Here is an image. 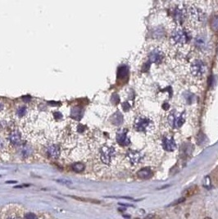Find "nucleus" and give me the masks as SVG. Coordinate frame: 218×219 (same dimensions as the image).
<instances>
[{
  "label": "nucleus",
  "instance_id": "nucleus-18",
  "mask_svg": "<svg viewBox=\"0 0 218 219\" xmlns=\"http://www.w3.org/2000/svg\"><path fill=\"white\" fill-rule=\"evenodd\" d=\"M25 112H26V108H25V107H24V106H22V107H20L18 108V110H17V115L20 117H24L25 115Z\"/></svg>",
  "mask_w": 218,
  "mask_h": 219
},
{
  "label": "nucleus",
  "instance_id": "nucleus-22",
  "mask_svg": "<svg viewBox=\"0 0 218 219\" xmlns=\"http://www.w3.org/2000/svg\"><path fill=\"white\" fill-rule=\"evenodd\" d=\"M57 182L58 183H62L63 185H71L72 184L71 181H68V180H64V179H61V180H56Z\"/></svg>",
  "mask_w": 218,
  "mask_h": 219
},
{
  "label": "nucleus",
  "instance_id": "nucleus-7",
  "mask_svg": "<svg viewBox=\"0 0 218 219\" xmlns=\"http://www.w3.org/2000/svg\"><path fill=\"white\" fill-rule=\"evenodd\" d=\"M126 158L132 166L136 167L142 163L144 156H143L142 153H140V152H138L135 150H130L127 153Z\"/></svg>",
  "mask_w": 218,
  "mask_h": 219
},
{
  "label": "nucleus",
  "instance_id": "nucleus-23",
  "mask_svg": "<svg viewBox=\"0 0 218 219\" xmlns=\"http://www.w3.org/2000/svg\"><path fill=\"white\" fill-rule=\"evenodd\" d=\"M53 114V117H54V118H57V119H58V118H62V114L60 112H54Z\"/></svg>",
  "mask_w": 218,
  "mask_h": 219
},
{
  "label": "nucleus",
  "instance_id": "nucleus-26",
  "mask_svg": "<svg viewBox=\"0 0 218 219\" xmlns=\"http://www.w3.org/2000/svg\"><path fill=\"white\" fill-rule=\"evenodd\" d=\"M8 219H19L17 217H16V216H14V215H12V216H10L9 218Z\"/></svg>",
  "mask_w": 218,
  "mask_h": 219
},
{
  "label": "nucleus",
  "instance_id": "nucleus-3",
  "mask_svg": "<svg viewBox=\"0 0 218 219\" xmlns=\"http://www.w3.org/2000/svg\"><path fill=\"white\" fill-rule=\"evenodd\" d=\"M167 124L172 129L180 128L185 123L186 115L185 112H180L176 109L172 110L167 116Z\"/></svg>",
  "mask_w": 218,
  "mask_h": 219
},
{
  "label": "nucleus",
  "instance_id": "nucleus-9",
  "mask_svg": "<svg viewBox=\"0 0 218 219\" xmlns=\"http://www.w3.org/2000/svg\"><path fill=\"white\" fill-rule=\"evenodd\" d=\"M193 45L195 46L199 50H203V51H207L209 48L208 46V40L205 36H197L196 37L193 38Z\"/></svg>",
  "mask_w": 218,
  "mask_h": 219
},
{
  "label": "nucleus",
  "instance_id": "nucleus-28",
  "mask_svg": "<svg viewBox=\"0 0 218 219\" xmlns=\"http://www.w3.org/2000/svg\"><path fill=\"white\" fill-rule=\"evenodd\" d=\"M3 109V105L0 103V111H2Z\"/></svg>",
  "mask_w": 218,
  "mask_h": 219
},
{
  "label": "nucleus",
  "instance_id": "nucleus-12",
  "mask_svg": "<svg viewBox=\"0 0 218 219\" xmlns=\"http://www.w3.org/2000/svg\"><path fill=\"white\" fill-rule=\"evenodd\" d=\"M152 172L148 168H142L138 172V177L141 179H149L152 177Z\"/></svg>",
  "mask_w": 218,
  "mask_h": 219
},
{
  "label": "nucleus",
  "instance_id": "nucleus-21",
  "mask_svg": "<svg viewBox=\"0 0 218 219\" xmlns=\"http://www.w3.org/2000/svg\"><path fill=\"white\" fill-rule=\"evenodd\" d=\"M196 191H197V187H192V188H190L189 190H188L187 192H186V195L188 196H190V195H192L193 194L196 193Z\"/></svg>",
  "mask_w": 218,
  "mask_h": 219
},
{
  "label": "nucleus",
  "instance_id": "nucleus-15",
  "mask_svg": "<svg viewBox=\"0 0 218 219\" xmlns=\"http://www.w3.org/2000/svg\"><path fill=\"white\" fill-rule=\"evenodd\" d=\"M31 151H32V149H31V146H29V145H26V146H23L21 149V156L23 157V158H27L28 156H30L31 153Z\"/></svg>",
  "mask_w": 218,
  "mask_h": 219
},
{
  "label": "nucleus",
  "instance_id": "nucleus-27",
  "mask_svg": "<svg viewBox=\"0 0 218 219\" xmlns=\"http://www.w3.org/2000/svg\"><path fill=\"white\" fill-rule=\"evenodd\" d=\"M6 183H16V181H7Z\"/></svg>",
  "mask_w": 218,
  "mask_h": 219
},
{
  "label": "nucleus",
  "instance_id": "nucleus-1",
  "mask_svg": "<svg viewBox=\"0 0 218 219\" xmlns=\"http://www.w3.org/2000/svg\"><path fill=\"white\" fill-rule=\"evenodd\" d=\"M133 127L135 131L144 135H151L155 131V121L151 116L141 113L135 117Z\"/></svg>",
  "mask_w": 218,
  "mask_h": 219
},
{
  "label": "nucleus",
  "instance_id": "nucleus-20",
  "mask_svg": "<svg viewBox=\"0 0 218 219\" xmlns=\"http://www.w3.org/2000/svg\"><path fill=\"white\" fill-rule=\"evenodd\" d=\"M72 198H75V199H78V200H81V201H88V202H91V203H94V204H98V203H100L99 201H97V200L85 199H83V198H80V197H75V196H72Z\"/></svg>",
  "mask_w": 218,
  "mask_h": 219
},
{
  "label": "nucleus",
  "instance_id": "nucleus-13",
  "mask_svg": "<svg viewBox=\"0 0 218 219\" xmlns=\"http://www.w3.org/2000/svg\"><path fill=\"white\" fill-rule=\"evenodd\" d=\"M71 117L73 119L76 120H80L81 117H83V110L81 109V107H75L71 109Z\"/></svg>",
  "mask_w": 218,
  "mask_h": 219
},
{
  "label": "nucleus",
  "instance_id": "nucleus-14",
  "mask_svg": "<svg viewBox=\"0 0 218 219\" xmlns=\"http://www.w3.org/2000/svg\"><path fill=\"white\" fill-rule=\"evenodd\" d=\"M9 139H10L11 143L13 144H15V145H17L21 142L20 134H19V132H17L16 131H12V132L11 133Z\"/></svg>",
  "mask_w": 218,
  "mask_h": 219
},
{
  "label": "nucleus",
  "instance_id": "nucleus-2",
  "mask_svg": "<svg viewBox=\"0 0 218 219\" xmlns=\"http://www.w3.org/2000/svg\"><path fill=\"white\" fill-rule=\"evenodd\" d=\"M189 40L188 31L181 26H176L172 31L171 41L174 46L183 47L185 46Z\"/></svg>",
  "mask_w": 218,
  "mask_h": 219
},
{
  "label": "nucleus",
  "instance_id": "nucleus-19",
  "mask_svg": "<svg viewBox=\"0 0 218 219\" xmlns=\"http://www.w3.org/2000/svg\"><path fill=\"white\" fill-rule=\"evenodd\" d=\"M25 219H38V217L33 213H27L25 215Z\"/></svg>",
  "mask_w": 218,
  "mask_h": 219
},
{
  "label": "nucleus",
  "instance_id": "nucleus-8",
  "mask_svg": "<svg viewBox=\"0 0 218 219\" xmlns=\"http://www.w3.org/2000/svg\"><path fill=\"white\" fill-rule=\"evenodd\" d=\"M161 145L163 149L167 152H172L174 150H176V149L177 147L175 139L172 136H165L162 138L161 140Z\"/></svg>",
  "mask_w": 218,
  "mask_h": 219
},
{
  "label": "nucleus",
  "instance_id": "nucleus-10",
  "mask_svg": "<svg viewBox=\"0 0 218 219\" xmlns=\"http://www.w3.org/2000/svg\"><path fill=\"white\" fill-rule=\"evenodd\" d=\"M46 152H47V154L48 156L51 158H54L56 159L59 157V154H60V149H59V146L56 144H50L49 145L47 149H46Z\"/></svg>",
  "mask_w": 218,
  "mask_h": 219
},
{
  "label": "nucleus",
  "instance_id": "nucleus-11",
  "mask_svg": "<svg viewBox=\"0 0 218 219\" xmlns=\"http://www.w3.org/2000/svg\"><path fill=\"white\" fill-rule=\"evenodd\" d=\"M117 142L119 143L120 144H122V145L126 146V145H129L131 144L130 138H128L126 132L118 133L117 136Z\"/></svg>",
  "mask_w": 218,
  "mask_h": 219
},
{
  "label": "nucleus",
  "instance_id": "nucleus-25",
  "mask_svg": "<svg viewBox=\"0 0 218 219\" xmlns=\"http://www.w3.org/2000/svg\"><path fill=\"white\" fill-rule=\"evenodd\" d=\"M5 147V143H4V140L0 138V149H3Z\"/></svg>",
  "mask_w": 218,
  "mask_h": 219
},
{
  "label": "nucleus",
  "instance_id": "nucleus-16",
  "mask_svg": "<svg viewBox=\"0 0 218 219\" xmlns=\"http://www.w3.org/2000/svg\"><path fill=\"white\" fill-rule=\"evenodd\" d=\"M72 170L76 172H81L85 170V165L82 163H74L72 166Z\"/></svg>",
  "mask_w": 218,
  "mask_h": 219
},
{
  "label": "nucleus",
  "instance_id": "nucleus-29",
  "mask_svg": "<svg viewBox=\"0 0 218 219\" xmlns=\"http://www.w3.org/2000/svg\"><path fill=\"white\" fill-rule=\"evenodd\" d=\"M204 219H212V218H205Z\"/></svg>",
  "mask_w": 218,
  "mask_h": 219
},
{
  "label": "nucleus",
  "instance_id": "nucleus-5",
  "mask_svg": "<svg viewBox=\"0 0 218 219\" xmlns=\"http://www.w3.org/2000/svg\"><path fill=\"white\" fill-rule=\"evenodd\" d=\"M190 73L195 78H202L207 72V66L202 59H194L189 66Z\"/></svg>",
  "mask_w": 218,
  "mask_h": 219
},
{
  "label": "nucleus",
  "instance_id": "nucleus-4",
  "mask_svg": "<svg viewBox=\"0 0 218 219\" xmlns=\"http://www.w3.org/2000/svg\"><path fill=\"white\" fill-rule=\"evenodd\" d=\"M117 157V149L112 144H104L99 150V158L105 165H110Z\"/></svg>",
  "mask_w": 218,
  "mask_h": 219
},
{
  "label": "nucleus",
  "instance_id": "nucleus-6",
  "mask_svg": "<svg viewBox=\"0 0 218 219\" xmlns=\"http://www.w3.org/2000/svg\"><path fill=\"white\" fill-rule=\"evenodd\" d=\"M165 58L164 52L160 48H154L148 54V60L150 63H160Z\"/></svg>",
  "mask_w": 218,
  "mask_h": 219
},
{
  "label": "nucleus",
  "instance_id": "nucleus-24",
  "mask_svg": "<svg viewBox=\"0 0 218 219\" xmlns=\"http://www.w3.org/2000/svg\"><path fill=\"white\" fill-rule=\"evenodd\" d=\"M185 198H181L180 199H177L176 201H175L174 203H172V204H171V205H176V204H180V203H182L183 201H185Z\"/></svg>",
  "mask_w": 218,
  "mask_h": 219
},
{
  "label": "nucleus",
  "instance_id": "nucleus-17",
  "mask_svg": "<svg viewBox=\"0 0 218 219\" xmlns=\"http://www.w3.org/2000/svg\"><path fill=\"white\" fill-rule=\"evenodd\" d=\"M127 75V67L125 66H121L118 70V77L120 78H123Z\"/></svg>",
  "mask_w": 218,
  "mask_h": 219
}]
</instances>
